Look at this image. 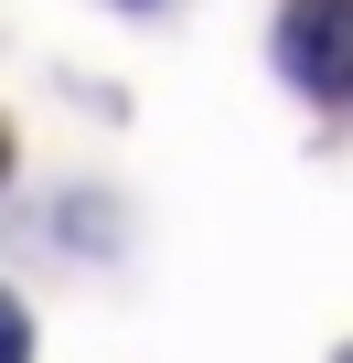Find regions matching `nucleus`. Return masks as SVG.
<instances>
[{"label": "nucleus", "instance_id": "1", "mask_svg": "<svg viewBox=\"0 0 353 363\" xmlns=\"http://www.w3.org/2000/svg\"><path fill=\"white\" fill-rule=\"evenodd\" d=\"M278 54H289V75L310 96H353V0H300Z\"/></svg>", "mask_w": 353, "mask_h": 363}]
</instances>
